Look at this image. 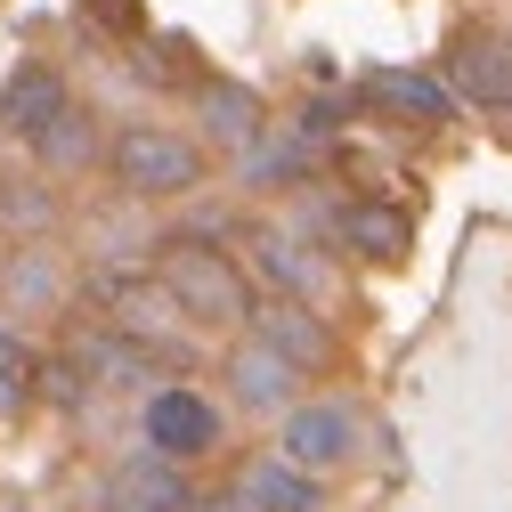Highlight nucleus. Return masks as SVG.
<instances>
[{"label": "nucleus", "mask_w": 512, "mask_h": 512, "mask_svg": "<svg viewBox=\"0 0 512 512\" xmlns=\"http://www.w3.org/2000/svg\"><path fill=\"white\" fill-rule=\"evenodd\" d=\"M155 277H163V293H171L187 317H196V326H244V317H252V285H244V269L228 261V252H212L204 236L163 244Z\"/></svg>", "instance_id": "obj_1"}, {"label": "nucleus", "mask_w": 512, "mask_h": 512, "mask_svg": "<svg viewBox=\"0 0 512 512\" xmlns=\"http://www.w3.org/2000/svg\"><path fill=\"white\" fill-rule=\"evenodd\" d=\"M106 163H114V179L131 196H187V187H204V147L163 131V122H131Z\"/></svg>", "instance_id": "obj_2"}, {"label": "nucleus", "mask_w": 512, "mask_h": 512, "mask_svg": "<svg viewBox=\"0 0 512 512\" xmlns=\"http://www.w3.org/2000/svg\"><path fill=\"white\" fill-rule=\"evenodd\" d=\"M139 423H147V456H163V464H187V456L220 447V407L204 391H187V382H163Z\"/></svg>", "instance_id": "obj_3"}, {"label": "nucleus", "mask_w": 512, "mask_h": 512, "mask_svg": "<svg viewBox=\"0 0 512 512\" xmlns=\"http://www.w3.org/2000/svg\"><path fill=\"white\" fill-rule=\"evenodd\" d=\"M350 447H358V415L350 407H285V431H277V456L293 464V472H334L342 456H350Z\"/></svg>", "instance_id": "obj_4"}, {"label": "nucleus", "mask_w": 512, "mask_h": 512, "mask_svg": "<svg viewBox=\"0 0 512 512\" xmlns=\"http://www.w3.org/2000/svg\"><path fill=\"white\" fill-rule=\"evenodd\" d=\"M98 512H196V488H187L179 464H163V456H131V464L106 472Z\"/></svg>", "instance_id": "obj_5"}, {"label": "nucleus", "mask_w": 512, "mask_h": 512, "mask_svg": "<svg viewBox=\"0 0 512 512\" xmlns=\"http://www.w3.org/2000/svg\"><path fill=\"white\" fill-rule=\"evenodd\" d=\"M244 326H252V342H269V350H277L285 366H301V374L334 358V334L309 317V301H252Z\"/></svg>", "instance_id": "obj_6"}, {"label": "nucleus", "mask_w": 512, "mask_h": 512, "mask_svg": "<svg viewBox=\"0 0 512 512\" xmlns=\"http://www.w3.org/2000/svg\"><path fill=\"white\" fill-rule=\"evenodd\" d=\"M66 106H74V98H66V82H57L49 66H17L9 90H0V122H9L17 139H33V147L49 139V122L66 114Z\"/></svg>", "instance_id": "obj_7"}, {"label": "nucleus", "mask_w": 512, "mask_h": 512, "mask_svg": "<svg viewBox=\"0 0 512 512\" xmlns=\"http://www.w3.org/2000/svg\"><path fill=\"white\" fill-rule=\"evenodd\" d=\"M447 74H456V90H464L472 106H512V41L464 33L456 57H447Z\"/></svg>", "instance_id": "obj_8"}, {"label": "nucleus", "mask_w": 512, "mask_h": 512, "mask_svg": "<svg viewBox=\"0 0 512 512\" xmlns=\"http://www.w3.org/2000/svg\"><path fill=\"white\" fill-rule=\"evenodd\" d=\"M228 382H236V399H244V407H285V399H293V382H301V366H285L269 342H252V334H244V342L228 350Z\"/></svg>", "instance_id": "obj_9"}, {"label": "nucleus", "mask_w": 512, "mask_h": 512, "mask_svg": "<svg viewBox=\"0 0 512 512\" xmlns=\"http://www.w3.org/2000/svg\"><path fill=\"white\" fill-rule=\"evenodd\" d=\"M236 496H244L252 512H317V480H309V472H293L285 456H261V464H244Z\"/></svg>", "instance_id": "obj_10"}, {"label": "nucleus", "mask_w": 512, "mask_h": 512, "mask_svg": "<svg viewBox=\"0 0 512 512\" xmlns=\"http://www.w3.org/2000/svg\"><path fill=\"white\" fill-rule=\"evenodd\" d=\"M252 261H261V277L277 285V301H309L317 285H326V269H317L293 236H277V228H261V236H252Z\"/></svg>", "instance_id": "obj_11"}, {"label": "nucleus", "mask_w": 512, "mask_h": 512, "mask_svg": "<svg viewBox=\"0 0 512 512\" xmlns=\"http://www.w3.org/2000/svg\"><path fill=\"white\" fill-rule=\"evenodd\" d=\"M342 244L350 252H366V261H399L407 252V212H391V204H342Z\"/></svg>", "instance_id": "obj_12"}, {"label": "nucleus", "mask_w": 512, "mask_h": 512, "mask_svg": "<svg viewBox=\"0 0 512 512\" xmlns=\"http://www.w3.org/2000/svg\"><path fill=\"white\" fill-rule=\"evenodd\" d=\"M366 98L399 106V114H415V122H447V114H456V90L431 82V74H366Z\"/></svg>", "instance_id": "obj_13"}, {"label": "nucleus", "mask_w": 512, "mask_h": 512, "mask_svg": "<svg viewBox=\"0 0 512 512\" xmlns=\"http://www.w3.org/2000/svg\"><path fill=\"white\" fill-rule=\"evenodd\" d=\"M204 122H212L220 147H252L261 139V98L244 82H204Z\"/></svg>", "instance_id": "obj_14"}, {"label": "nucleus", "mask_w": 512, "mask_h": 512, "mask_svg": "<svg viewBox=\"0 0 512 512\" xmlns=\"http://www.w3.org/2000/svg\"><path fill=\"white\" fill-rule=\"evenodd\" d=\"M0 285H9L17 309H57V293H66V285H57V269H49V252H17V261L0 269Z\"/></svg>", "instance_id": "obj_15"}, {"label": "nucleus", "mask_w": 512, "mask_h": 512, "mask_svg": "<svg viewBox=\"0 0 512 512\" xmlns=\"http://www.w3.org/2000/svg\"><path fill=\"white\" fill-rule=\"evenodd\" d=\"M41 155H49V163H66V171H74V163H90V155H98V131H90V114H74V106H66V114L49 122Z\"/></svg>", "instance_id": "obj_16"}, {"label": "nucleus", "mask_w": 512, "mask_h": 512, "mask_svg": "<svg viewBox=\"0 0 512 512\" xmlns=\"http://www.w3.org/2000/svg\"><path fill=\"white\" fill-rule=\"evenodd\" d=\"M0 382H25V342L0 326Z\"/></svg>", "instance_id": "obj_17"}, {"label": "nucleus", "mask_w": 512, "mask_h": 512, "mask_svg": "<svg viewBox=\"0 0 512 512\" xmlns=\"http://www.w3.org/2000/svg\"><path fill=\"white\" fill-rule=\"evenodd\" d=\"M90 9H106L114 25H139V9H131V0H90Z\"/></svg>", "instance_id": "obj_18"}, {"label": "nucleus", "mask_w": 512, "mask_h": 512, "mask_svg": "<svg viewBox=\"0 0 512 512\" xmlns=\"http://www.w3.org/2000/svg\"><path fill=\"white\" fill-rule=\"evenodd\" d=\"M25 407V382H0V415H17Z\"/></svg>", "instance_id": "obj_19"}, {"label": "nucleus", "mask_w": 512, "mask_h": 512, "mask_svg": "<svg viewBox=\"0 0 512 512\" xmlns=\"http://www.w3.org/2000/svg\"><path fill=\"white\" fill-rule=\"evenodd\" d=\"M204 512H252V504H244V496H212Z\"/></svg>", "instance_id": "obj_20"}]
</instances>
